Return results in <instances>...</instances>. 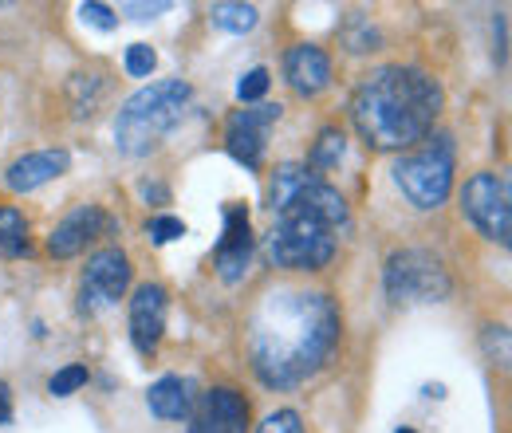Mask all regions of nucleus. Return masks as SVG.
<instances>
[{
    "mask_svg": "<svg viewBox=\"0 0 512 433\" xmlns=\"http://www.w3.org/2000/svg\"><path fill=\"white\" fill-rule=\"evenodd\" d=\"M146 233H150V241H154V245H170V241H178V237H186V225H182L178 217H170V213H162V217H150V225H146Z\"/></svg>",
    "mask_w": 512,
    "mask_h": 433,
    "instance_id": "obj_23",
    "label": "nucleus"
},
{
    "mask_svg": "<svg viewBox=\"0 0 512 433\" xmlns=\"http://www.w3.org/2000/svg\"><path fill=\"white\" fill-rule=\"evenodd\" d=\"M256 433H304V422L296 410H276L256 426Z\"/></svg>",
    "mask_w": 512,
    "mask_h": 433,
    "instance_id": "obj_27",
    "label": "nucleus"
},
{
    "mask_svg": "<svg viewBox=\"0 0 512 433\" xmlns=\"http://www.w3.org/2000/svg\"><path fill=\"white\" fill-rule=\"evenodd\" d=\"M4 422H12V390H8V382H0V426Z\"/></svg>",
    "mask_w": 512,
    "mask_h": 433,
    "instance_id": "obj_32",
    "label": "nucleus"
},
{
    "mask_svg": "<svg viewBox=\"0 0 512 433\" xmlns=\"http://www.w3.org/2000/svg\"><path fill=\"white\" fill-rule=\"evenodd\" d=\"M383 284L390 304H442L449 296L446 264L430 248H394L386 256Z\"/></svg>",
    "mask_w": 512,
    "mask_h": 433,
    "instance_id": "obj_6",
    "label": "nucleus"
},
{
    "mask_svg": "<svg viewBox=\"0 0 512 433\" xmlns=\"http://www.w3.org/2000/svg\"><path fill=\"white\" fill-rule=\"evenodd\" d=\"M146 406H150V414L162 418V422H182V418H190V410H193L190 386H186L178 374H162V378L150 386Z\"/></svg>",
    "mask_w": 512,
    "mask_h": 433,
    "instance_id": "obj_15",
    "label": "nucleus"
},
{
    "mask_svg": "<svg viewBox=\"0 0 512 433\" xmlns=\"http://www.w3.org/2000/svg\"><path fill=\"white\" fill-rule=\"evenodd\" d=\"M154 67H158V56H154V48H150V44H130L127 48V71L134 75V79H146Z\"/></svg>",
    "mask_w": 512,
    "mask_h": 433,
    "instance_id": "obj_26",
    "label": "nucleus"
},
{
    "mask_svg": "<svg viewBox=\"0 0 512 433\" xmlns=\"http://www.w3.org/2000/svg\"><path fill=\"white\" fill-rule=\"evenodd\" d=\"M209 20H213L217 28H225V32H233V36H245V32L256 28L260 12H256L253 4H213V8H209Z\"/></svg>",
    "mask_w": 512,
    "mask_h": 433,
    "instance_id": "obj_19",
    "label": "nucleus"
},
{
    "mask_svg": "<svg viewBox=\"0 0 512 433\" xmlns=\"http://www.w3.org/2000/svg\"><path fill=\"white\" fill-rule=\"evenodd\" d=\"M264 138H268V134L225 126V150H229L245 170H260V162H264Z\"/></svg>",
    "mask_w": 512,
    "mask_h": 433,
    "instance_id": "obj_18",
    "label": "nucleus"
},
{
    "mask_svg": "<svg viewBox=\"0 0 512 433\" xmlns=\"http://www.w3.org/2000/svg\"><path fill=\"white\" fill-rule=\"evenodd\" d=\"M442 83L414 63H383L367 71L351 99V119L375 150L418 146L442 115Z\"/></svg>",
    "mask_w": 512,
    "mask_h": 433,
    "instance_id": "obj_3",
    "label": "nucleus"
},
{
    "mask_svg": "<svg viewBox=\"0 0 512 433\" xmlns=\"http://www.w3.org/2000/svg\"><path fill=\"white\" fill-rule=\"evenodd\" d=\"M166 8H170L166 0H158V4H123V12L138 16V20H146V16H154V12H166Z\"/></svg>",
    "mask_w": 512,
    "mask_h": 433,
    "instance_id": "obj_31",
    "label": "nucleus"
},
{
    "mask_svg": "<svg viewBox=\"0 0 512 433\" xmlns=\"http://www.w3.org/2000/svg\"><path fill=\"white\" fill-rule=\"evenodd\" d=\"M249 260H253L249 213H245V205H225V233L217 241V276L225 284H237V280H245Z\"/></svg>",
    "mask_w": 512,
    "mask_h": 433,
    "instance_id": "obj_11",
    "label": "nucleus"
},
{
    "mask_svg": "<svg viewBox=\"0 0 512 433\" xmlns=\"http://www.w3.org/2000/svg\"><path fill=\"white\" fill-rule=\"evenodd\" d=\"M284 75H288L296 95L316 99V95H323L331 87V56L323 48H316V44H296L284 56Z\"/></svg>",
    "mask_w": 512,
    "mask_h": 433,
    "instance_id": "obj_13",
    "label": "nucleus"
},
{
    "mask_svg": "<svg viewBox=\"0 0 512 433\" xmlns=\"http://www.w3.org/2000/svg\"><path fill=\"white\" fill-rule=\"evenodd\" d=\"M166 311L170 296L162 284H138L130 296V339L142 355H154L162 335H166Z\"/></svg>",
    "mask_w": 512,
    "mask_h": 433,
    "instance_id": "obj_10",
    "label": "nucleus"
},
{
    "mask_svg": "<svg viewBox=\"0 0 512 433\" xmlns=\"http://www.w3.org/2000/svg\"><path fill=\"white\" fill-rule=\"evenodd\" d=\"M28 252V217L16 205H0V256H24Z\"/></svg>",
    "mask_w": 512,
    "mask_h": 433,
    "instance_id": "obj_17",
    "label": "nucleus"
},
{
    "mask_svg": "<svg viewBox=\"0 0 512 433\" xmlns=\"http://www.w3.org/2000/svg\"><path fill=\"white\" fill-rule=\"evenodd\" d=\"M268 209L276 217L264 237V256L272 268L288 272H320L335 260L339 233L351 225V209L343 193L312 174L304 162H284L272 174Z\"/></svg>",
    "mask_w": 512,
    "mask_h": 433,
    "instance_id": "obj_2",
    "label": "nucleus"
},
{
    "mask_svg": "<svg viewBox=\"0 0 512 433\" xmlns=\"http://www.w3.org/2000/svg\"><path fill=\"white\" fill-rule=\"evenodd\" d=\"M138 193H142L146 201H158V205H170V189H166V186H158V182H142V186H138Z\"/></svg>",
    "mask_w": 512,
    "mask_h": 433,
    "instance_id": "obj_30",
    "label": "nucleus"
},
{
    "mask_svg": "<svg viewBox=\"0 0 512 433\" xmlns=\"http://www.w3.org/2000/svg\"><path fill=\"white\" fill-rule=\"evenodd\" d=\"M190 433H249V402L233 386H213L201 394Z\"/></svg>",
    "mask_w": 512,
    "mask_h": 433,
    "instance_id": "obj_9",
    "label": "nucleus"
},
{
    "mask_svg": "<svg viewBox=\"0 0 512 433\" xmlns=\"http://www.w3.org/2000/svg\"><path fill=\"white\" fill-rule=\"evenodd\" d=\"M67 166H71V154H67V150H36V154L16 158V162L4 170V186L12 189V193H32V189L64 178Z\"/></svg>",
    "mask_w": 512,
    "mask_h": 433,
    "instance_id": "obj_14",
    "label": "nucleus"
},
{
    "mask_svg": "<svg viewBox=\"0 0 512 433\" xmlns=\"http://www.w3.org/2000/svg\"><path fill=\"white\" fill-rule=\"evenodd\" d=\"M493 32H497V63L505 67V44H509V20H505V16H497V20H493Z\"/></svg>",
    "mask_w": 512,
    "mask_h": 433,
    "instance_id": "obj_29",
    "label": "nucleus"
},
{
    "mask_svg": "<svg viewBox=\"0 0 512 433\" xmlns=\"http://www.w3.org/2000/svg\"><path fill=\"white\" fill-rule=\"evenodd\" d=\"M67 95H71V107H75V115L83 119V115H91L95 111V103H99V95H103V75H71V83H67Z\"/></svg>",
    "mask_w": 512,
    "mask_h": 433,
    "instance_id": "obj_20",
    "label": "nucleus"
},
{
    "mask_svg": "<svg viewBox=\"0 0 512 433\" xmlns=\"http://www.w3.org/2000/svg\"><path fill=\"white\" fill-rule=\"evenodd\" d=\"M481 343H485V355L501 367H509V331L505 327H485L481 331Z\"/></svg>",
    "mask_w": 512,
    "mask_h": 433,
    "instance_id": "obj_25",
    "label": "nucleus"
},
{
    "mask_svg": "<svg viewBox=\"0 0 512 433\" xmlns=\"http://www.w3.org/2000/svg\"><path fill=\"white\" fill-rule=\"evenodd\" d=\"M107 229H115V221H111L99 205H75L64 221L52 229L48 252H52L56 260H71V256H79L83 248L91 245L95 237H103Z\"/></svg>",
    "mask_w": 512,
    "mask_h": 433,
    "instance_id": "obj_12",
    "label": "nucleus"
},
{
    "mask_svg": "<svg viewBox=\"0 0 512 433\" xmlns=\"http://www.w3.org/2000/svg\"><path fill=\"white\" fill-rule=\"evenodd\" d=\"M79 16H83L87 24H95L99 32H111V28H119V16H115L107 4H95V0H91V4H79Z\"/></svg>",
    "mask_w": 512,
    "mask_h": 433,
    "instance_id": "obj_28",
    "label": "nucleus"
},
{
    "mask_svg": "<svg viewBox=\"0 0 512 433\" xmlns=\"http://www.w3.org/2000/svg\"><path fill=\"white\" fill-rule=\"evenodd\" d=\"M130 288V256L123 248H99L87 260L83 272V288H79V308L83 311H103L123 300Z\"/></svg>",
    "mask_w": 512,
    "mask_h": 433,
    "instance_id": "obj_8",
    "label": "nucleus"
},
{
    "mask_svg": "<svg viewBox=\"0 0 512 433\" xmlns=\"http://www.w3.org/2000/svg\"><path fill=\"white\" fill-rule=\"evenodd\" d=\"M453 134L449 130H430L418 146L402 150L394 162V182L402 189V197L414 209H438L446 205L449 189H453Z\"/></svg>",
    "mask_w": 512,
    "mask_h": 433,
    "instance_id": "obj_5",
    "label": "nucleus"
},
{
    "mask_svg": "<svg viewBox=\"0 0 512 433\" xmlns=\"http://www.w3.org/2000/svg\"><path fill=\"white\" fill-rule=\"evenodd\" d=\"M190 95V83H182V79H158V83L134 91L127 103L119 107L115 146L123 154H130V158L150 154L174 126L182 123V115L190 107Z\"/></svg>",
    "mask_w": 512,
    "mask_h": 433,
    "instance_id": "obj_4",
    "label": "nucleus"
},
{
    "mask_svg": "<svg viewBox=\"0 0 512 433\" xmlns=\"http://www.w3.org/2000/svg\"><path fill=\"white\" fill-rule=\"evenodd\" d=\"M280 115H284V107H280V103H260V107H249V111H233V115H229V126L268 134V126L280 123Z\"/></svg>",
    "mask_w": 512,
    "mask_h": 433,
    "instance_id": "obj_21",
    "label": "nucleus"
},
{
    "mask_svg": "<svg viewBox=\"0 0 512 433\" xmlns=\"http://www.w3.org/2000/svg\"><path fill=\"white\" fill-rule=\"evenodd\" d=\"M394 433H418V430H410V426H402V430H394Z\"/></svg>",
    "mask_w": 512,
    "mask_h": 433,
    "instance_id": "obj_33",
    "label": "nucleus"
},
{
    "mask_svg": "<svg viewBox=\"0 0 512 433\" xmlns=\"http://www.w3.org/2000/svg\"><path fill=\"white\" fill-rule=\"evenodd\" d=\"M461 213L481 229V237L509 248L512 241V186L505 174L481 170L461 186Z\"/></svg>",
    "mask_w": 512,
    "mask_h": 433,
    "instance_id": "obj_7",
    "label": "nucleus"
},
{
    "mask_svg": "<svg viewBox=\"0 0 512 433\" xmlns=\"http://www.w3.org/2000/svg\"><path fill=\"white\" fill-rule=\"evenodd\" d=\"M87 367L83 363H71V367H64V371H56L52 378H48V394H56V398H67V394H75V390H83L87 386Z\"/></svg>",
    "mask_w": 512,
    "mask_h": 433,
    "instance_id": "obj_22",
    "label": "nucleus"
},
{
    "mask_svg": "<svg viewBox=\"0 0 512 433\" xmlns=\"http://www.w3.org/2000/svg\"><path fill=\"white\" fill-rule=\"evenodd\" d=\"M343 154H347V138H343V130L339 126H323L320 134H316V142H312V154H308V170L312 174H327V170H335L339 162H343Z\"/></svg>",
    "mask_w": 512,
    "mask_h": 433,
    "instance_id": "obj_16",
    "label": "nucleus"
},
{
    "mask_svg": "<svg viewBox=\"0 0 512 433\" xmlns=\"http://www.w3.org/2000/svg\"><path fill=\"white\" fill-rule=\"evenodd\" d=\"M268 83H272L268 67H253V71H249V75L237 83V99H241V103H256V99H264Z\"/></svg>",
    "mask_w": 512,
    "mask_h": 433,
    "instance_id": "obj_24",
    "label": "nucleus"
},
{
    "mask_svg": "<svg viewBox=\"0 0 512 433\" xmlns=\"http://www.w3.org/2000/svg\"><path fill=\"white\" fill-rule=\"evenodd\" d=\"M339 308L323 292H268L249 323L253 371L264 386L288 390L308 382L339 347Z\"/></svg>",
    "mask_w": 512,
    "mask_h": 433,
    "instance_id": "obj_1",
    "label": "nucleus"
}]
</instances>
